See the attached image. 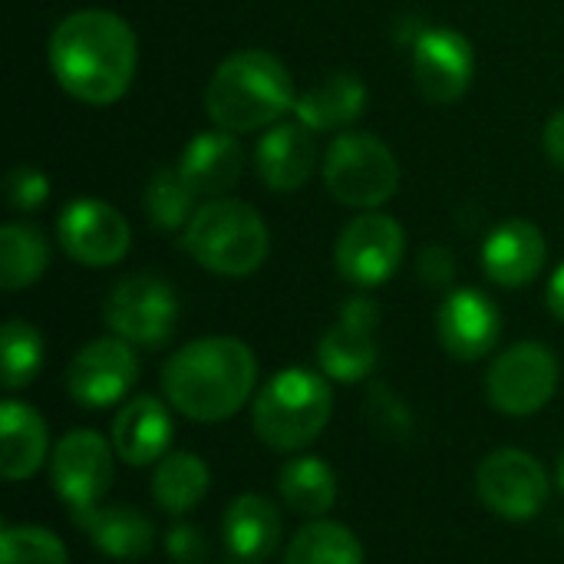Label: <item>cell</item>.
<instances>
[{
  "mask_svg": "<svg viewBox=\"0 0 564 564\" xmlns=\"http://www.w3.org/2000/svg\"><path fill=\"white\" fill-rule=\"evenodd\" d=\"M53 79L86 106L119 102L139 63L135 30L112 10H76L50 36Z\"/></svg>",
  "mask_w": 564,
  "mask_h": 564,
  "instance_id": "cell-1",
  "label": "cell"
},
{
  "mask_svg": "<svg viewBox=\"0 0 564 564\" xmlns=\"http://www.w3.org/2000/svg\"><path fill=\"white\" fill-rule=\"evenodd\" d=\"M258 383V360L238 337H198L162 367L165 400L195 423L231 420Z\"/></svg>",
  "mask_w": 564,
  "mask_h": 564,
  "instance_id": "cell-2",
  "label": "cell"
},
{
  "mask_svg": "<svg viewBox=\"0 0 564 564\" xmlns=\"http://www.w3.org/2000/svg\"><path fill=\"white\" fill-rule=\"evenodd\" d=\"M297 93L291 69L268 50H238L218 63L205 89V112L218 129L254 132L294 112Z\"/></svg>",
  "mask_w": 564,
  "mask_h": 564,
  "instance_id": "cell-3",
  "label": "cell"
},
{
  "mask_svg": "<svg viewBox=\"0 0 564 564\" xmlns=\"http://www.w3.org/2000/svg\"><path fill=\"white\" fill-rule=\"evenodd\" d=\"M182 248L212 274L245 278L268 261L271 231L248 202L212 198L198 205V212L185 225Z\"/></svg>",
  "mask_w": 564,
  "mask_h": 564,
  "instance_id": "cell-4",
  "label": "cell"
},
{
  "mask_svg": "<svg viewBox=\"0 0 564 564\" xmlns=\"http://www.w3.org/2000/svg\"><path fill=\"white\" fill-rule=\"evenodd\" d=\"M334 413L330 383L304 367L274 373L254 397V433L274 453L307 449Z\"/></svg>",
  "mask_w": 564,
  "mask_h": 564,
  "instance_id": "cell-5",
  "label": "cell"
},
{
  "mask_svg": "<svg viewBox=\"0 0 564 564\" xmlns=\"http://www.w3.org/2000/svg\"><path fill=\"white\" fill-rule=\"evenodd\" d=\"M327 192L357 212L383 208L400 188V165L390 145L370 132H340L324 155Z\"/></svg>",
  "mask_w": 564,
  "mask_h": 564,
  "instance_id": "cell-6",
  "label": "cell"
},
{
  "mask_svg": "<svg viewBox=\"0 0 564 564\" xmlns=\"http://www.w3.org/2000/svg\"><path fill=\"white\" fill-rule=\"evenodd\" d=\"M102 317L116 337L135 347H162L178 324V297L169 281L152 274L122 278L102 307Z\"/></svg>",
  "mask_w": 564,
  "mask_h": 564,
  "instance_id": "cell-7",
  "label": "cell"
},
{
  "mask_svg": "<svg viewBox=\"0 0 564 564\" xmlns=\"http://www.w3.org/2000/svg\"><path fill=\"white\" fill-rule=\"evenodd\" d=\"M558 390V360L545 344L522 340L502 350L486 373V397L506 416H532Z\"/></svg>",
  "mask_w": 564,
  "mask_h": 564,
  "instance_id": "cell-8",
  "label": "cell"
},
{
  "mask_svg": "<svg viewBox=\"0 0 564 564\" xmlns=\"http://www.w3.org/2000/svg\"><path fill=\"white\" fill-rule=\"evenodd\" d=\"M406 251L403 225L383 212H360L347 221L334 245V264L344 281L354 288H380L393 278Z\"/></svg>",
  "mask_w": 564,
  "mask_h": 564,
  "instance_id": "cell-9",
  "label": "cell"
},
{
  "mask_svg": "<svg viewBox=\"0 0 564 564\" xmlns=\"http://www.w3.org/2000/svg\"><path fill=\"white\" fill-rule=\"evenodd\" d=\"M50 482L69 506L76 525L99 509V499L112 486V449L96 430H69L50 463Z\"/></svg>",
  "mask_w": 564,
  "mask_h": 564,
  "instance_id": "cell-10",
  "label": "cell"
},
{
  "mask_svg": "<svg viewBox=\"0 0 564 564\" xmlns=\"http://www.w3.org/2000/svg\"><path fill=\"white\" fill-rule=\"evenodd\" d=\"M476 492L489 512L506 522H532L552 492L542 463L522 449H496L476 473Z\"/></svg>",
  "mask_w": 564,
  "mask_h": 564,
  "instance_id": "cell-11",
  "label": "cell"
},
{
  "mask_svg": "<svg viewBox=\"0 0 564 564\" xmlns=\"http://www.w3.org/2000/svg\"><path fill=\"white\" fill-rule=\"evenodd\" d=\"M59 248L83 268H109L129 254L132 228L126 215L99 198H76L56 218Z\"/></svg>",
  "mask_w": 564,
  "mask_h": 564,
  "instance_id": "cell-12",
  "label": "cell"
},
{
  "mask_svg": "<svg viewBox=\"0 0 564 564\" xmlns=\"http://www.w3.org/2000/svg\"><path fill=\"white\" fill-rule=\"evenodd\" d=\"M139 380V360L122 337L89 340L66 367V390L86 410L119 403Z\"/></svg>",
  "mask_w": 564,
  "mask_h": 564,
  "instance_id": "cell-13",
  "label": "cell"
},
{
  "mask_svg": "<svg viewBox=\"0 0 564 564\" xmlns=\"http://www.w3.org/2000/svg\"><path fill=\"white\" fill-rule=\"evenodd\" d=\"M377 324L380 307L370 297H350L337 324L317 344V364L327 380L360 383L377 367Z\"/></svg>",
  "mask_w": 564,
  "mask_h": 564,
  "instance_id": "cell-14",
  "label": "cell"
},
{
  "mask_svg": "<svg viewBox=\"0 0 564 564\" xmlns=\"http://www.w3.org/2000/svg\"><path fill=\"white\" fill-rule=\"evenodd\" d=\"M476 73L473 43L453 26L423 30L413 46V79L426 102L446 106L466 96Z\"/></svg>",
  "mask_w": 564,
  "mask_h": 564,
  "instance_id": "cell-15",
  "label": "cell"
},
{
  "mask_svg": "<svg viewBox=\"0 0 564 564\" xmlns=\"http://www.w3.org/2000/svg\"><path fill=\"white\" fill-rule=\"evenodd\" d=\"M436 330H440V344L449 357L456 360H482L496 350L499 337H502V314L492 304V297H486L476 288H459L453 294H446V301L440 304L436 314Z\"/></svg>",
  "mask_w": 564,
  "mask_h": 564,
  "instance_id": "cell-16",
  "label": "cell"
},
{
  "mask_svg": "<svg viewBox=\"0 0 564 564\" xmlns=\"http://www.w3.org/2000/svg\"><path fill=\"white\" fill-rule=\"evenodd\" d=\"M254 169L271 192H297L317 169V139L304 122H274L254 145Z\"/></svg>",
  "mask_w": 564,
  "mask_h": 564,
  "instance_id": "cell-17",
  "label": "cell"
},
{
  "mask_svg": "<svg viewBox=\"0 0 564 564\" xmlns=\"http://www.w3.org/2000/svg\"><path fill=\"white\" fill-rule=\"evenodd\" d=\"M549 258V245L539 225L525 218L502 221L482 245V271L499 288H525L532 284Z\"/></svg>",
  "mask_w": 564,
  "mask_h": 564,
  "instance_id": "cell-18",
  "label": "cell"
},
{
  "mask_svg": "<svg viewBox=\"0 0 564 564\" xmlns=\"http://www.w3.org/2000/svg\"><path fill=\"white\" fill-rule=\"evenodd\" d=\"M182 178L188 182V188L212 202V198H225V192H231L245 172V149L238 142L235 132L228 129H215V132H198L178 155Z\"/></svg>",
  "mask_w": 564,
  "mask_h": 564,
  "instance_id": "cell-19",
  "label": "cell"
},
{
  "mask_svg": "<svg viewBox=\"0 0 564 564\" xmlns=\"http://www.w3.org/2000/svg\"><path fill=\"white\" fill-rule=\"evenodd\" d=\"M172 443V420L169 410L142 393L122 403L112 420V449L126 466H152L165 456Z\"/></svg>",
  "mask_w": 564,
  "mask_h": 564,
  "instance_id": "cell-20",
  "label": "cell"
},
{
  "mask_svg": "<svg viewBox=\"0 0 564 564\" xmlns=\"http://www.w3.org/2000/svg\"><path fill=\"white\" fill-rule=\"evenodd\" d=\"M281 532H284L281 512L264 496L248 492V496H238L225 509L221 535H225V549L238 562L254 564L271 558L281 542Z\"/></svg>",
  "mask_w": 564,
  "mask_h": 564,
  "instance_id": "cell-21",
  "label": "cell"
},
{
  "mask_svg": "<svg viewBox=\"0 0 564 564\" xmlns=\"http://www.w3.org/2000/svg\"><path fill=\"white\" fill-rule=\"evenodd\" d=\"M46 423L43 416L17 400L0 406V473L7 482L30 479L46 463Z\"/></svg>",
  "mask_w": 564,
  "mask_h": 564,
  "instance_id": "cell-22",
  "label": "cell"
},
{
  "mask_svg": "<svg viewBox=\"0 0 564 564\" xmlns=\"http://www.w3.org/2000/svg\"><path fill=\"white\" fill-rule=\"evenodd\" d=\"M367 106V86L354 73H334L321 86H311L294 102V119L311 132H337L360 119Z\"/></svg>",
  "mask_w": 564,
  "mask_h": 564,
  "instance_id": "cell-23",
  "label": "cell"
},
{
  "mask_svg": "<svg viewBox=\"0 0 564 564\" xmlns=\"http://www.w3.org/2000/svg\"><path fill=\"white\" fill-rule=\"evenodd\" d=\"M93 545L119 562H132L152 552L155 542V529L152 522L139 512V509H126V506H109V509H96L93 516H86L79 522Z\"/></svg>",
  "mask_w": 564,
  "mask_h": 564,
  "instance_id": "cell-24",
  "label": "cell"
},
{
  "mask_svg": "<svg viewBox=\"0 0 564 564\" xmlns=\"http://www.w3.org/2000/svg\"><path fill=\"white\" fill-rule=\"evenodd\" d=\"M50 264V241L36 225L10 221L0 228V288L23 291L43 278Z\"/></svg>",
  "mask_w": 564,
  "mask_h": 564,
  "instance_id": "cell-25",
  "label": "cell"
},
{
  "mask_svg": "<svg viewBox=\"0 0 564 564\" xmlns=\"http://www.w3.org/2000/svg\"><path fill=\"white\" fill-rule=\"evenodd\" d=\"M208 482H212V473L202 456L172 453V456H162L152 473V499L169 516H185L205 499Z\"/></svg>",
  "mask_w": 564,
  "mask_h": 564,
  "instance_id": "cell-26",
  "label": "cell"
},
{
  "mask_svg": "<svg viewBox=\"0 0 564 564\" xmlns=\"http://www.w3.org/2000/svg\"><path fill=\"white\" fill-rule=\"evenodd\" d=\"M278 489H281V499L291 506V512L304 519H321L337 502V476L317 456L291 459L278 476Z\"/></svg>",
  "mask_w": 564,
  "mask_h": 564,
  "instance_id": "cell-27",
  "label": "cell"
},
{
  "mask_svg": "<svg viewBox=\"0 0 564 564\" xmlns=\"http://www.w3.org/2000/svg\"><path fill=\"white\" fill-rule=\"evenodd\" d=\"M284 564H364V545L350 529L314 519L291 539Z\"/></svg>",
  "mask_w": 564,
  "mask_h": 564,
  "instance_id": "cell-28",
  "label": "cell"
},
{
  "mask_svg": "<svg viewBox=\"0 0 564 564\" xmlns=\"http://www.w3.org/2000/svg\"><path fill=\"white\" fill-rule=\"evenodd\" d=\"M198 195L188 188L178 169H159L145 185V215L152 228L178 231L198 212Z\"/></svg>",
  "mask_w": 564,
  "mask_h": 564,
  "instance_id": "cell-29",
  "label": "cell"
},
{
  "mask_svg": "<svg viewBox=\"0 0 564 564\" xmlns=\"http://www.w3.org/2000/svg\"><path fill=\"white\" fill-rule=\"evenodd\" d=\"M0 364H3V390H23L43 364V337L26 321H7L0 330Z\"/></svg>",
  "mask_w": 564,
  "mask_h": 564,
  "instance_id": "cell-30",
  "label": "cell"
},
{
  "mask_svg": "<svg viewBox=\"0 0 564 564\" xmlns=\"http://www.w3.org/2000/svg\"><path fill=\"white\" fill-rule=\"evenodd\" d=\"M0 564H66V549L40 525H3Z\"/></svg>",
  "mask_w": 564,
  "mask_h": 564,
  "instance_id": "cell-31",
  "label": "cell"
},
{
  "mask_svg": "<svg viewBox=\"0 0 564 564\" xmlns=\"http://www.w3.org/2000/svg\"><path fill=\"white\" fill-rule=\"evenodd\" d=\"M3 192H7L10 208H17V212H36L50 198V178L40 169H33V165H17L7 175Z\"/></svg>",
  "mask_w": 564,
  "mask_h": 564,
  "instance_id": "cell-32",
  "label": "cell"
},
{
  "mask_svg": "<svg viewBox=\"0 0 564 564\" xmlns=\"http://www.w3.org/2000/svg\"><path fill=\"white\" fill-rule=\"evenodd\" d=\"M367 420L383 436H406L410 433V413H406V406L383 383H373V390L367 393Z\"/></svg>",
  "mask_w": 564,
  "mask_h": 564,
  "instance_id": "cell-33",
  "label": "cell"
},
{
  "mask_svg": "<svg viewBox=\"0 0 564 564\" xmlns=\"http://www.w3.org/2000/svg\"><path fill=\"white\" fill-rule=\"evenodd\" d=\"M165 552L175 564H202L208 558V545L195 525H175L165 535Z\"/></svg>",
  "mask_w": 564,
  "mask_h": 564,
  "instance_id": "cell-34",
  "label": "cell"
},
{
  "mask_svg": "<svg viewBox=\"0 0 564 564\" xmlns=\"http://www.w3.org/2000/svg\"><path fill=\"white\" fill-rule=\"evenodd\" d=\"M420 278L430 284V288H449L453 278H456V258L446 251V248H426L420 254Z\"/></svg>",
  "mask_w": 564,
  "mask_h": 564,
  "instance_id": "cell-35",
  "label": "cell"
},
{
  "mask_svg": "<svg viewBox=\"0 0 564 564\" xmlns=\"http://www.w3.org/2000/svg\"><path fill=\"white\" fill-rule=\"evenodd\" d=\"M542 142H545V155H549L558 169H564V106L545 122Z\"/></svg>",
  "mask_w": 564,
  "mask_h": 564,
  "instance_id": "cell-36",
  "label": "cell"
},
{
  "mask_svg": "<svg viewBox=\"0 0 564 564\" xmlns=\"http://www.w3.org/2000/svg\"><path fill=\"white\" fill-rule=\"evenodd\" d=\"M545 301H549V311L564 324V261L555 268V274H552V281H549Z\"/></svg>",
  "mask_w": 564,
  "mask_h": 564,
  "instance_id": "cell-37",
  "label": "cell"
},
{
  "mask_svg": "<svg viewBox=\"0 0 564 564\" xmlns=\"http://www.w3.org/2000/svg\"><path fill=\"white\" fill-rule=\"evenodd\" d=\"M558 486H562V492H564V453H562V463H558Z\"/></svg>",
  "mask_w": 564,
  "mask_h": 564,
  "instance_id": "cell-38",
  "label": "cell"
}]
</instances>
